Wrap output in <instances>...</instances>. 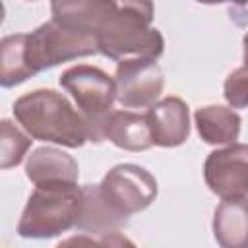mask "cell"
Returning a JSON list of instances; mask_svg holds the SVG:
<instances>
[{"label":"cell","instance_id":"1","mask_svg":"<svg viewBox=\"0 0 248 248\" xmlns=\"http://www.w3.org/2000/svg\"><path fill=\"white\" fill-rule=\"evenodd\" d=\"M14 116L33 140L58 143L70 149L89 141L83 114L66 95L54 89H35L21 95L14 103Z\"/></svg>","mask_w":248,"mask_h":248},{"label":"cell","instance_id":"2","mask_svg":"<svg viewBox=\"0 0 248 248\" xmlns=\"http://www.w3.org/2000/svg\"><path fill=\"white\" fill-rule=\"evenodd\" d=\"M116 14L97 35L99 52L114 62L128 58H159L165 39L153 21V0H116Z\"/></svg>","mask_w":248,"mask_h":248},{"label":"cell","instance_id":"3","mask_svg":"<svg viewBox=\"0 0 248 248\" xmlns=\"http://www.w3.org/2000/svg\"><path fill=\"white\" fill-rule=\"evenodd\" d=\"M83 203V186L78 182H52L35 186L29 196L17 234L23 238H52L76 227Z\"/></svg>","mask_w":248,"mask_h":248},{"label":"cell","instance_id":"4","mask_svg":"<svg viewBox=\"0 0 248 248\" xmlns=\"http://www.w3.org/2000/svg\"><path fill=\"white\" fill-rule=\"evenodd\" d=\"M60 85L72 95L83 114L89 130V141L105 140V126L116 101V81L105 70L89 64H78L62 72Z\"/></svg>","mask_w":248,"mask_h":248},{"label":"cell","instance_id":"5","mask_svg":"<svg viewBox=\"0 0 248 248\" xmlns=\"http://www.w3.org/2000/svg\"><path fill=\"white\" fill-rule=\"evenodd\" d=\"M95 52H99L95 35L66 27L54 19L25 33V60L33 76L62 62L91 56Z\"/></svg>","mask_w":248,"mask_h":248},{"label":"cell","instance_id":"6","mask_svg":"<svg viewBox=\"0 0 248 248\" xmlns=\"http://www.w3.org/2000/svg\"><path fill=\"white\" fill-rule=\"evenodd\" d=\"M101 192L107 202L124 215H134L147 209L157 198L155 176L134 163L112 167L101 180Z\"/></svg>","mask_w":248,"mask_h":248},{"label":"cell","instance_id":"7","mask_svg":"<svg viewBox=\"0 0 248 248\" xmlns=\"http://www.w3.org/2000/svg\"><path fill=\"white\" fill-rule=\"evenodd\" d=\"M116 101L126 108H149L163 93L165 76L155 58H128L116 64Z\"/></svg>","mask_w":248,"mask_h":248},{"label":"cell","instance_id":"8","mask_svg":"<svg viewBox=\"0 0 248 248\" xmlns=\"http://www.w3.org/2000/svg\"><path fill=\"white\" fill-rule=\"evenodd\" d=\"M207 188L221 200L248 196V143H229L215 149L203 163Z\"/></svg>","mask_w":248,"mask_h":248},{"label":"cell","instance_id":"9","mask_svg":"<svg viewBox=\"0 0 248 248\" xmlns=\"http://www.w3.org/2000/svg\"><path fill=\"white\" fill-rule=\"evenodd\" d=\"M153 143L159 147H178L190 138V110L180 97H165L147 108Z\"/></svg>","mask_w":248,"mask_h":248},{"label":"cell","instance_id":"10","mask_svg":"<svg viewBox=\"0 0 248 248\" xmlns=\"http://www.w3.org/2000/svg\"><path fill=\"white\" fill-rule=\"evenodd\" d=\"M116 10V0H50L54 21L95 37L110 21Z\"/></svg>","mask_w":248,"mask_h":248},{"label":"cell","instance_id":"11","mask_svg":"<svg viewBox=\"0 0 248 248\" xmlns=\"http://www.w3.org/2000/svg\"><path fill=\"white\" fill-rule=\"evenodd\" d=\"M25 174L35 186L52 182H78L79 167L66 151L45 145L31 151L25 163Z\"/></svg>","mask_w":248,"mask_h":248},{"label":"cell","instance_id":"12","mask_svg":"<svg viewBox=\"0 0 248 248\" xmlns=\"http://www.w3.org/2000/svg\"><path fill=\"white\" fill-rule=\"evenodd\" d=\"M128 221V215L120 213L112 207L101 192L99 184H85L83 186V203L76 223L78 231L89 234H108L122 229Z\"/></svg>","mask_w":248,"mask_h":248},{"label":"cell","instance_id":"13","mask_svg":"<svg viewBox=\"0 0 248 248\" xmlns=\"http://www.w3.org/2000/svg\"><path fill=\"white\" fill-rule=\"evenodd\" d=\"M213 238L223 248H248V198L223 200L213 213Z\"/></svg>","mask_w":248,"mask_h":248},{"label":"cell","instance_id":"14","mask_svg":"<svg viewBox=\"0 0 248 248\" xmlns=\"http://www.w3.org/2000/svg\"><path fill=\"white\" fill-rule=\"evenodd\" d=\"M105 140L112 141L116 147L126 151H145L155 145L147 114L132 110L110 112L105 126Z\"/></svg>","mask_w":248,"mask_h":248},{"label":"cell","instance_id":"15","mask_svg":"<svg viewBox=\"0 0 248 248\" xmlns=\"http://www.w3.org/2000/svg\"><path fill=\"white\" fill-rule=\"evenodd\" d=\"M194 124L200 138L209 145H229L240 136V116L232 107L205 105L194 112Z\"/></svg>","mask_w":248,"mask_h":248},{"label":"cell","instance_id":"16","mask_svg":"<svg viewBox=\"0 0 248 248\" xmlns=\"http://www.w3.org/2000/svg\"><path fill=\"white\" fill-rule=\"evenodd\" d=\"M33 78L25 60V33L6 35L0 43V83L14 87Z\"/></svg>","mask_w":248,"mask_h":248},{"label":"cell","instance_id":"17","mask_svg":"<svg viewBox=\"0 0 248 248\" xmlns=\"http://www.w3.org/2000/svg\"><path fill=\"white\" fill-rule=\"evenodd\" d=\"M31 136L23 134L16 124H12L10 120H2L0 122V167L2 169H12L17 167L27 149L31 147Z\"/></svg>","mask_w":248,"mask_h":248},{"label":"cell","instance_id":"18","mask_svg":"<svg viewBox=\"0 0 248 248\" xmlns=\"http://www.w3.org/2000/svg\"><path fill=\"white\" fill-rule=\"evenodd\" d=\"M223 95L232 108L248 107V66H240L232 70L223 85Z\"/></svg>","mask_w":248,"mask_h":248},{"label":"cell","instance_id":"19","mask_svg":"<svg viewBox=\"0 0 248 248\" xmlns=\"http://www.w3.org/2000/svg\"><path fill=\"white\" fill-rule=\"evenodd\" d=\"M200 4H225V2H231V4H238V6H244L248 4V0H196Z\"/></svg>","mask_w":248,"mask_h":248},{"label":"cell","instance_id":"20","mask_svg":"<svg viewBox=\"0 0 248 248\" xmlns=\"http://www.w3.org/2000/svg\"><path fill=\"white\" fill-rule=\"evenodd\" d=\"M242 45H244V52H242V60H244V66H248V33L244 35V41H242Z\"/></svg>","mask_w":248,"mask_h":248}]
</instances>
